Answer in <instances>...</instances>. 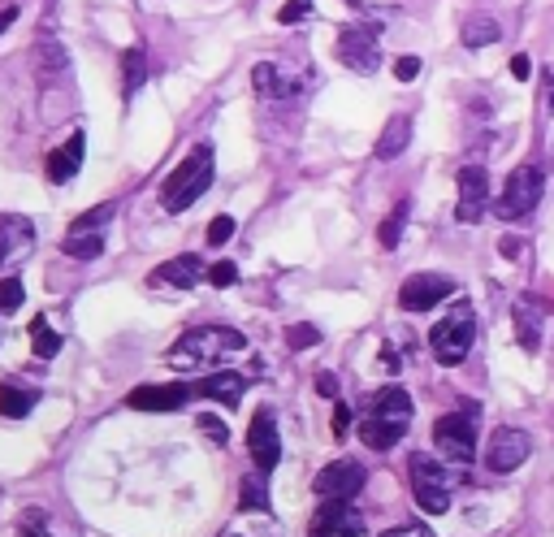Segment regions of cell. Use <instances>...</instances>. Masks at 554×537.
I'll return each mask as SVG.
<instances>
[{"label": "cell", "mask_w": 554, "mask_h": 537, "mask_svg": "<svg viewBox=\"0 0 554 537\" xmlns=\"http://www.w3.org/2000/svg\"><path fill=\"white\" fill-rule=\"evenodd\" d=\"M516 343L529 351V356H537L542 351V308H537V299L533 295H524V299H516Z\"/></svg>", "instance_id": "cell-20"}, {"label": "cell", "mask_w": 554, "mask_h": 537, "mask_svg": "<svg viewBox=\"0 0 554 537\" xmlns=\"http://www.w3.org/2000/svg\"><path fill=\"white\" fill-rule=\"evenodd\" d=\"M511 74H516V78H529V74H533V61L524 57V52H516V57H511Z\"/></svg>", "instance_id": "cell-40"}, {"label": "cell", "mask_w": 554, "mask_h": 537, "mask_svg": "<svg viewBox=\"0 0 554 537\" xmlns=\"http://www.w3.org/2000/svg\"><path fill=\"white\" fill-rule=\"evenodd\" d=\"M31 221L26 217H9V221H0V243L9 247V256H22L26 247H31Z\"/></svg>", "instance_id": "cell-27"}, {"label": "cell", "mask_w": 554, "mask_h": 537, "mask_svg": "<svg viewBox=\"0 0 554 537\" xmlns=\"http://www.w3.org/2000/svg\"><path fill=\"white\" fill-rule=\"evenodd\" d=\"M187 399H191V386H182V382L139 386V390H130V395H126V403L135 412H178V408H187Z\"/></svg>", "instance_id": "cell-16"}, {"label": "cell", "mask_w": 554, "mask_h": 537, "mask_svg": "<svg viewBox=\"0 0 554 537\" xmlns=\"http://www.w3.org/2000/svg\"><path fill=\"white\" fill-rule=\"evenodd\" d=\"M247 351V338L230 325H200V330H187L169 347V364H217Z\"/></svg>", "instance_id": "cell-3"}, {"label": "cell", "mask_w": 554, "mask_h": 537, "mask_svg": "<svg viewBox=\"0 0 554 537\" xmlns=\"http://www.w3.org/2000/svg\"><path fill=\"white\" fill-rule=\"evenodd\" d=\"M234 239V217H213V226H208V247H221Z\"/></svg>", "instance_id": "cell-33"}, {"label": "cell", "mask_w": 554, "mask_h": 537, "mask_svg": "<svg viewBox=\"0 0 554 537\" xmlns=\"http://www.w3.org/2000/svg\"><path fill=\"white\" fill-rule=\"evenodd\" d=\"M239 507L243 512H269V473H247L239 486Z\"/></svg>", "instance_id": "cell-23"}, {"label": "cell", "mask_w": 554, "mask_h": 537, "mask_svg": "<svg viewBox=\"0 0 554 537\" xmlns=\"http://www.w3.org/2000/svg\"><path fill=\"white\" fill-rule=\"evenodd\" d=\"M143 83H148V57H143V48H126L122 52V91H126V100L135 96Z\"/></svg>", "instance_id": "cell-24"}, {"label": "cell", "mask_w": 554, "mask_h": 537, "mask_svg": "<svg viewBox=\"0 0 554 537\" xmlns=\"http://www.w3.org/2000/svg\"><path fill=\"white\" fill-rule=\"evenodd\" d=\"M360 533H364V516L347 499H321L308 525V537H360Z\"/></svg>", "instance_id": "cell-10"}, {"label": "cell", "mask_w": 554, "mask_h": 537, "mask_svg": "<svg viewBox=\"0 0 554 537\" xmlns=\"http://www.w3.org/2000/svg\"><path fill=\"white\" fill-rule=\"evenodd\" d=\"M308 13H312V5H308V0H290V5H282V9H277V22H282V26H295V22H303V18H308Z\"/></svg>", "instance_id": "cell-34"}, {"label": "cell", "mask_w": 554, "mask_h": 537, "mask_svg": "<svg viewBox=\"0 0 554 537\" xmlns=\"http://www.w3.org/2000/svg\"><path fill=\"white\" fill-rule=\"evenodd\" d=\"M381 364H386V373H399V356H394V347H381Z\"/></svg>", "instance_id": "cell-43"}, {"label": "cell", "mask_w": 554, "mask_h": 537, "mask_svg": "<svg viewBox=\"0 0 554 537\" xmlns=\"http://www.w3.org/2000/svg\"><path fill=\"white\" fill-rule=\"evenodd\" d=\"M31 351H35L39 360H52V356L61 351V334L52 330V325H48L44 317H35V321H31Z\"/></svg>", "instance_id": "cell-28"}, {"label": "cell", "mask_w": 554, "mask_h": 537, "mask_svg": "<svg viewBox=\"0 0 554 537\" xmlns=\"http://www.w3.org/2000/svg\"><path fill=\"white\" fill-rule=\"evenodd\" d=\"M407 473H412V494H416V503L425 507L429 516H442V512H451V473L433 460V455H412L407 460Z\"/></svg>", "instance_id": "cell-6"}, {"label": "cell", "mask_w": 554, "mask_h": 537, "mask_svg": "<svg viewBox=\"0 0 554 537\" xmlns=\"http://www.w3.org/2000/svg\"><path fill=\"white\" fill-rule=\"evenodd\" d=\"M226 537H239V533H226Z\"/></svg>", "instance_id": "cell-47"}, {"label": "cell", "mask_w": 554, "mask_h": 537, "mask_svg": "<svg viewBox=\"0 0 554 537\" xmlns=\"http://www.w3.org/2000/svg\"><path fill=\"white\" fill-rule=\"evenodd\" d=\"M472 338H477V312H472L468 299H455V308L433 325L429 347L438 356V364H459V360H468Z\"/></svg>", "instance_id": "cell-4"}, {"label": "cell", "mask_w": 554, "mask_h": 537, "mask_svg": "<svg viewBox=\"0 0 554 537\" xmlns=\"http://www.w3.org/2000/svg\"><path fill=\"white\" fill-rule=\"evenodd\" d=\"M13 22H18V5H0V35H5Z\"/></svg>", "instance_id": "cell-41"}, {"label": "cell", "mask_w": 554, "mask_h": 537, "mask_svg": "<svg viewBox=\"0 0 554 537\" xmlns=\"http://www.w3.org/2000/svg\"><path fill=\"white\" fill-rule=\"evenodd\" d=\"M546 109L554 113V74H546Z\"/></svg>", "instance_id": "cell-45"}, {"label": "cell", "mask_w": 554, "mask_h": 537, "mask_svg": "<svg viewBox=\"0 0 554 537\" xmlns=\"http://www.w3.org/2000/svg\"><path fill=\"white\" fill-rule=\"evenodd\" d=\"M407 143H412V113H394L390 122L381 126V139H377L373 156L377 161H394V156L407 152Z\"/></svg>", "instance_id": "cell-21"}, {"label": "cell", "mask_w": 554, "mask_h": 537, "mask_svg": "<svg viewBox=\"0 0 554 537\" xmlns=\"http://www.w3.org/2000/svg\"><path fill=\"white\" fill-rule=\"evenodd\" d=\"M243 390H247V377H243V373L217 369V373H208L204 382L195 386V395L217 399V403H226V408H239V403H243Z\"/></svg>", "instance_id": "cell-19"}, {"label": "cell", "mask_w": 554, "mask_h": 537, "mask_svg": "<svg viewBox=\"0 0 554 537\" xmlns=\"http://www.w3.org/2000/svg\"><path fill=\"white\" fill-rule=\"evenodd\" d=\"M416 74H420V57H399V61H394V78H399V83H412Z\"/></svg>", "instance_id": "cell-36"}, {"label": "cell", "mask_w": 554, "mask_h": 537, "mask_svg": "<svg viewBox=\"0 0 554 537\" xmlns=\"http://www.w3.org/2000/svg\"><path fill=\"white\" fill-rule=\"evenodd\" d=\"M22 299H26V291H22L18 278H0V312H13Z\"/></svg>", "instance_id": "cell-32"}, {"label": "cell", "mask_w": 554, "mask_h": 537, "mask_svg": "<svg viewBox=\"0 0 554 537\" xmlns=\"http://www.w3.org/2000/svg\"><path fill=\"white\" fill-rule=\"evenodd\" d=\"M18 537H48V533L39 529V516H26V525L18 529Z\"/></svg>", "instance_id": "cell-42"}, {"label": "cell", "mask_w": 554, "mask_h": 537, "mask_svg": "<svg viewBox=\"0 0 554 537\" xmlns=\"http://www.w3.org/2000/svg\"><path fill=\"white\" fill-rule=\"evenodd\" d=\"M498 35H503V26H498L490 13H472V18L464 22V44H468V48L498 44Z\"/></svg>", "instance_id": "cell-25"}, {"label": "cell", "mask_w": 554, "mask_h": 537, "mask_svg": "<svg viewBox=\"0 0 554 537\" xmlns=\"http://www.w3.org/2000/svg\"><path fill=\"white\" fill-rule=\"evenodd\" d=\"M498 247H503V256H507V260H516V256H520V243H516V239H511V234H507V239H503V243H498Z\"/></svg>", "instance_id": "cell-44"}, {"label": "cell", "mask_w": 554, "mask_h": 537, "mask_svg": "<svg viewBox=\"0 0 554 537\" xmlns=\"http://www.w3.org/2000/svg\"><path fill=\"white\" fill-rule=\"evenodd\" d=\"M252 87H256V96H265V100H290L308 87V70L295 74V70H286L282 61H260L252 70Z\"/></svg>", "instance_id": "cell-13"}, {"label": "cell", "mask_w": 554, "mask_h": 537, "mask_svg": "<svg viewBox=\"0 0 554 537\" xmlns=\"http://www.w3.org/2000/svg\"><path fill=\"white\" fill-rule=\"evenodd\" d=\"M477 408L464 399V412H451V416H438L433 425V447H438L442 460L451 464H472L477 460V425H472Z\"/></svg>", "instance_id": "cell-5"}, {"label": "cell", "mask_w": 554, "mask_h": 537, "mask_svg": "<svg viewBox=\"0 0 554 537\" xmlns=\"http://www.w3.org/2000/svg\"><path fill=\"white\" fill-rule=\"evenodd\" d=\"M208 187H213V148L195 143L187 152V161H178L174 174L161 182V208L165 213H187Z\"/></svg>", "instance_id": "cell-2"}, {"label": "cell", "mask_w": 554, "mask_h": 537, "mask_svg": "<svg viewBox=\"0 0 554 537\" xmlns=\"http://www.w3.org/2000/svg\"><path fill=\"white\" fill-rule=\"evenodd\" d=\"M485 208H490V174H485V165H464L459 169V204H455V217L472 226V221L485 217Z\"/></svg>", "instance_id": "cell-11"}, {"label": "cell", "mask_w": 554, "mask_h": 537, "mask_svg": "<svg viewBox=\"0 0 554 537\" xmlns=\"http://www.w3.org/2000/svg\"><path fill=\"white\" fill-rule=\"evenodd\" d=\"M247 451H252L260 473H273L277 460H282V438H277V421L269 408H260L252 416V425H247Z\"/></svg>", "instance_id": "cell-14"}, {"label": "cell", "mask_w": 554, "mask_h": 537, "mask_svg": "<svg viewBox=\"0 0 554 537\" xmlns=\"http://www.w3.org/2000/svg\"><path fill=\"white\" fill-rule=\"evenodd\" d=\"M316 343H321V330H316V325H308V321H299V325H290V330H286V347L290 351H308Z\"/></svg>", "instance_id": "cell-30"}, {"label": "cell", "mask_w": 554, "mask_h": 537, "mask_svg": "<svg viewBox=\"0 0 554 537\" xmlns=\"http://www.w3.org/2000/svg\"><path fill=\"white\" fill-rule=\"evenodd\" d=\"M529 451H533L529 434H520V429H494L490 447H485V464H490V473H516L529 460Z\"/></svg>", "instance_id": "cell-15"}, {"label": "cell", "mask_w": 554, "mask_h": 537, "mask_svg": "<svg viewBox=\"0 0 554 537\" xmlns=\"http://www.w3.org/2000/svg\"><path fill=\"white\" fill-rule=\"evenodd\" d=\"M381 537H433L425 525H399V529H390V533H381Z\"/></svg>", "instance_id": "cell-39"}, {"label": "cell", "mask_w": 554, "mask_h": 537, "mask_svg": "<svg viewBox=\"0 0 554 537\" xmlns=\"http://www.w3.org/2000/svg\"><path fill=\"white\" fill-rule=\"evenodd\" d=\"M542 191H546V178L537 165H520L507 174V187L498 195V217L503 221H520L529 217L537 204H542Z\"/></svg>", "instance_id": "cell-7"}, {"label": "cell", "mask_w": 554, "mask_h": 537, "mask_svg": "<svg viewBox=\"0 0 554 537\" xmlns=\"http://www.w3.org/2000/svg\"><path fill=\"white\" fill-rule=\"evenodd\" d=\"M403 226H407V200H399L394 204V213L381 221V230H377V243L386 247V252H394L399 247V239H403Z\"/></svg>", "instance_id": "cell-29"}, {"label": "cell", "mask_w": 554, "mask_h": 537, "mask_svg": "<svg viewBox=\"0 0 554 537\" xmlns=\"http://www.w3.org/2000/svg\"><path fill=\"white\" fill-rule=\"evenodd\" d=\"M381 31L377 22H355V26H342L338 35V61L347 65V70L355 74H377L381 65Z\"/></svg>", "instance_id": "cell-8"}, {"label": "cell", "mask_w": 554, "mask_h": 537, "mask_svg": "<svg viewBox=\"0 0 554 537\" xmlns=\"http://www.w3.org/2000/svg\"><path fill=\"white\" fill-rule=\"evenodd\" d=\"M195 425H200V434H208V442H213V447H226V442H230L226 421H221V416H213V412H204Z\"/></svg>", "instance_id": "cell-31"}, {"label": "cell", "mask_w": 554, "mask_h": 537, "mask_svg": "<svg viewBox=\"0 0 554 537\" xmlns=\"http://www.w3.org/2000/svg\"><path fill=\"white\" fill-rule=\"evenodd\" d=\"M455 295V282L446 273H412L403 286H399V304L403 312H429L438 308L442 299Z\"/></svg>", "instance_id": "cell-9"}, {"label": "cell", "mask_w": 554, "mask_h": 537, "mask_svg": "<svg viewBox=\"0 0 554 537\" xmlns=\"http://www.w3.org/2000/svg\"><path fill=\"white\" fill-rule=\"evenodd\" d=\"M316 390H321L325 399H338V377L334 373H321V377H316Z\"/></svg>", "instance_id": "cell-38"}, {"label": "cell", "mask_w": 554, "mask_h": 537, "mask_svg": "<svg viewBox=\"0 0 554 537\" xmlns=\"http://www.w3.org/2000/svg\"><path fill=\"white\" fill-rule=\"evenodd\" d=\"M312 490L316 499H355L364 490V468L355 460H334L312 477Z\"/></svg>", "instance_id": "cell-12"}, {"label": "cell", "mask_w": 554, "mask_h": 537, "mask_svg": "<svg viewBox=\"0 0 554 537\" xmlns=\"http://www.w3.org/2000/svg\"><path fill=\"white\" fill-rule=\"evenodd\" d=\"M407 421H412V395H407L403 386H390L368 399V416H364L360 434L373 451H390V447H399V438L407 434Z\"/></svg>", "instance_id": "cell-1"}, {"label": "cell", "mask_w": 554, "mask_h": 537, "mask_svg": "<svg viewBox=\"0 0 554 537\" xmlns=\"http://www.w3.org/2000/svg\"><path fill=\"white\" fill-rule=\"evenodd\" d=\"M83 148H87V139H83V130H74L70 139L61 143V148H52L48 152V165H44V174H48V182H70L74 174H78V165H83Z\"/></svg>", "instance_id": "cell-17"}, {"label": "cell", "mask_w": 554, "mask_h": 537, "mask_svg": "<svg viewBox=\"0 0 554 537\" xmlns=\"http://www.w3.org/2000/svg\"><path fill=\"white\" fill-rule=\"evenodd\" d=\"M347 429H351V408H347V403H338V408H334V434L347 438Z\"/></svg>", "instance_id": "cell-37"}, {"label": "cell", "mask_w": 554, "mask_h": 537, "mask_svg": "<svg viewBox=\"0 0 554 537\" xmlns=\"http://www.w3.org/2000/svg\"><path fill=\"white\" fill-rule=\"evenodd\" d=\"M61 252L74 256V260H96L104 252V230H70L61 243Z\"/></svg>", "instance_id": "cell-22"}, {"label": "cell", "mask_w": 554, "mask_h": 537, "mask_svg": "<svg viewBox=\"0 0 554 537\" xmlns=\"http://www.w3.org/2000/svg\"><path fill=\"white\" fill-rule=\"evenodd\" d=\"M31 408H35V390L0 386V416H9V421H22V416H31Z\"/></svg>", "instance_id": "cell-26"}, {"label": "cell", "mask_w": 554, "mask_h": 537, "mask_svg": "<svg viewBox=\"0 0 554 537\" xmlns=\"http://www.w3.org/2000/svg\"><path fill=\"white\" fill-rule=\"evenodd\" d=\"M0 260H9V247L5 243H0Z\"/></svg>", "instance_id": "cell-46"}, {"label": "cell", "mask_w": 554, "mask_h": 537, "mask_svg": "<svg viewBox=\"0 0 554 537\" xmlns=\"http://www.w3.org/2000/svg\"><path fill=\"white\" fill-rule=\"evenodd\" d=\"M208 282H213V286H234V282H239V269H234L230 260H217V265L208 269Z\"/></svg>", "instance_id": "cell-35"}, {"label": "cell", "mask_w": 554, "mask_h": 537, "mask_svg": "<svg viewBox=\"0 0 554 537\" xmlns=\"http://www.w3.org/2000/svg\"><path fill=\"white\" fill-rule=\"evenodd\" d=\"M204 260L200 256H174V260H165L161 269L152 273V286H178V291H191V286H200L204 282Z\"/></svg>", "instance_id": "cell-18"}]
</instances>
